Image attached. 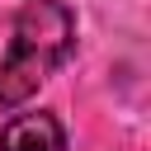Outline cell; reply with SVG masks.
Returning a JSON list of instances; mask_svg holds the SVG:
<instances>
[{
  "label": "cell",
  "instance_id": "1",
  "mask_svg": "<svg viewBox=\"0 0 151 151\" xmlns=\"http://www.w3.org/2000/svg\"><path fill=\"white\" fill-rule=\"evenodd\" d=\"M76 47V19L57 0H24L0 19V109L24 104Z\"/></svg>",
  "mask_w": 151,
  "mask_h": 151
},
{
  "label": "cell",
  "instance_id": "2",
  "mask_svg": "<svg viewBox=\"0 0 151 151\" xmlns=\"http://www.w3.org/2000/svg\"><path fill=\"white\" fill-rule=\"evenodd\" d=\"M0 151H66V127L52 113H19L5 123Z\"/></svg>",
  "mask_w": 151,
  "mask_h": 151
}]
</instances>
